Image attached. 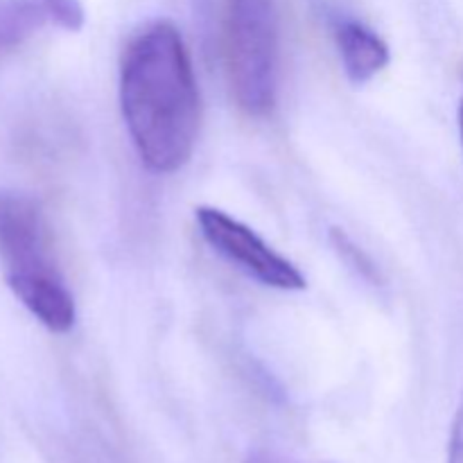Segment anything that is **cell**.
<instances>
[{
    "mask_svg": "<svg viewBox=\"0 0 463 463\" xmlns=\"http://www.w3.org/2000/svg\"><path fill=\"white\" fill-rule=\"evenodd\" d=\"M7 288L23 303L27 312L50 333H68L75 326L77 310L71 289L61 274L30 276V279L7 280Z\"/></svg>",
    "mask_w": 463,
    "mask_h": 463,
    "instance_id": "5",
    "label": "cell"
},
{
    "mask_svg": "<svg viewBox=\"0 0 463 463\" xmlns=\"http://www.w3.org/2000/svg\"><path fill=\"white\" fill-rule=\"evenodd\" d=\"M337 48L344 72L353 84L373 80L392 59L387 43L373 30L357 21H344L337 27Z\"/></svg>",
    "mask_w": 463,
    "mask_h": 463,
    "instance_id": "6",
    "label": "cell"
},
{
    "mask_svg": "<svg viewBox=\"0 0 463 463\" xmlns=\"http://www.w3.org/2000/svg\"><path fill=\"white\" fill-rule=\"evenodd\" d=\"M459 131H461V143H463V99L459 104Z\"/></svg>",
    "mask_w": 463,
    "mask_h": 463,
    "instance_id": "12",
    "label": "cell"
},
{
    "mask_svg": "<svg viewBox=\"0 0 463 463\" xmlns=\"http://www.w3.org/2000/svg\"><path fill=\"white\" fill-rule=\"evenodd\" d=\"M448 463H463V396L452 419L450 439H448Z\"/></svg>",
    "mask_w": 463,
    "mask_h": 463,
    "instance_id": "10",
    "label": "cell"
},
{
    "mask_svg": "<svg viewBox=\"0 0 463 463\" xmlns=\"http://www.w3.org/2000/svg\"><path fill=\"white\" fill-rule=\"evenodd\" d=\"M48 9L50 23L63 27V30L77 32L84 25V7L80 0H43Z\"/></svg>",
    "mask_w": 463,
    "mask_h": 463,
    "instance_id": "9",
    "label": "cell"
},
{
    "mask_svg": "<svg viewBox=\"0 0 463 463\" xmlns=\"http://www.w3.org/2000/svg\"><path fill=\"white\" fill-rule=\"evenodd\" d=\"M330 242H333L335 251L339 253V258H342L344 262H346L348 267H353V269L357 271V274L362 276V279L366 280H378V267L371 262V258L366 256L364 251H360V249L353 244V240L348 238L344 231L339 229H333L330 231Z\"/></svg>",
    "mask_w": 463,
    "mask_h": 463,
    "instance_id": "8",
    "label": "cell"
},
{
    "mask_svg": "<svg viewBox=\"0 0 463 463\" xmlns=\"http://www.w3.org/2000/svg\"><path fill=\"white\" fill-rule=\"evenodd\" d=\"M224 63L247 116L271 113L279 93V14L274 0H226Z\"/></svg>",
    "mask_w": 463,
    "mask_h": 463,
    "instance_id": "2",
    "label": "cell"
},
{
    "mask_svg": "<svg viewBox=\"0 0 463 463\" xmlns=\"http://www.w3.org/2000/svg\"><path fill=\"white\" fill-rule=\"evenodd\" d=\"M120 109L147 170L172 175L190 161L202 99L188 48L175 23L154 21L131 36L120 61Z\"/></svg>",
    "mask_w": 463,
    "mask_h": 463,
    "instance_id": "1",
    "label": "cell"
},
{
    "mask_svg": "<svg viewBox=\"0 0 463 463\" xmlns=\"http://www.w3.org/2000/svg\"><path fill=\"white\" fill-rule=\"evenodd\" d=\"M244 463H292V461L283 459V457H279V455H271V452L258 450V452H251Z\"/></svg>",
    "mask_w": 463,
    "mask_h": 463,
    "instance_id": "11",
    "label": "cell"
},
{
    "mask_svg": "<svg viewBox=\"0 0 463 463\" xmlns=\"http://www.w3.org/2000/svg\"><path fill=\"white\" fill-rule=\"evenodd\" d=\"M199 233L211 244L213 251L233 262L238 269L256 279L267 288L283 292H301L307 288L306 276L294 262L280 256L260 235L235 217L213 206H199L194 211Z\"/></svg>",
    "mask_w": 463,
    "mask_h": 463,
    "instance_id": "3",
    "label": "cell"
},
{
    "mask_svg": "<svg viewBox=\"0 0 463 463\" xmlns=\"http://www.w3.org/2000/svg\"><path fill=\"white\" fill-rule=\"evenodd\" d=\"M48 9L43 0H5L0 3V54L16 48L21 41L43 23H48Z\"/></svg>",
    "mask_w": 463,
    "mask_h": 463,
    "instance_id": "7",
    "label": "cell"
},
{
    "mask_svg": "<svg viewBox=\"0 0 463 463\" xmlns=\"http://www.w3.org/2000/svg\"><path fill=\"white\" fill-rule=\"evenodd\" d=\"M0 260L5 280L59 274L39 203L23 194H0Z\"/></svg>",
    "mask_w": 463,
    "mask_h": 463,
    "instance_id": "4",
    "label": "cell"
}]
</instances>
